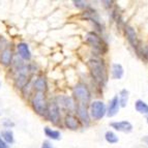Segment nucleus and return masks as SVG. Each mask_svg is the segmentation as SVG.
Listing matches in <instances>:
<instances>
[{
	"label": "nucleus",
	"mask_w": 148,
	"mask_h": 148,
	"mask_svg": "<svg viewBox=\"0 0 148 148\" xmlns=\"http://www.w3.org/2000/svg\"><path fill=\"white\" fill-rule=\"evenodd\" d=\"M0 148H10V146H8V144H6L4 142V141L2 140V138H1V136H0Z\"/></svg>",
	"instance_id": "393cba45"
},
{
	"label": "nucleus",
	"mask_w": 148,
	"mask_h": 148,
	"mask_svg": "<svg viewBox=\"0 0 148 148\" xmlns=\"http://www.w3.org/2000/svg\"><path fill=\"white\" fill-rule=\"evenodd\" d=\"M74 4L76 5V8H85L87 6L86 2H84V1H80V0H75Z\"/></svg>",
	"instance_id": "4be33fe9"
},
{
	"label": "nucleus",
	"mask_w": 148,
	"mask_h": 148,
	"mask_svg": "<svg viewBox=\"0 0 148 148\" xmlns=\"http://www.w3.org/2000/svg\"><path fill=\"white\" fill-rule=\"evenodd\" d=\"M42 148H55L52 145V143H50L49 141H44L42 144Z\"/></svg>",
	"instance_id": "b1692460"
},
{
	"label": "nucleus",
	"mask_w": 148,
	"mask_h": 148,
	"mask_svg": "<svg viewBox=\"0 0 148 148\" xmlns=\"http://www.w3.org/2000/svg\"><path fill=\"white\" fill-rule=\"evenodd\" d=\"M146 55H147V56H148V47L146 48Z\"/></svg>",
	"instance_id": "bb28decb"
},
{
	"label": "nucleus",
	"mask_w": 148,
	"mask_h": 148,
	"mask_svg": "<svg viewBox=\"0 0 148 148\" xmlns=\"http://www.w3.org/2000/svg\"><path fill=\"white\" fill-rule=\"evenodd\" d=\"M88 66L92 78L95 80L96 83H99V85L106 84L108 76H107V71L104 61L99 58H91L88 61Z\"/></svg>",
	"instance_id": "f257e3e1"
},
{
	"label": "nucleus",
	"mask_w": 148,
	"mask_h": 148,
	"mask_svg": "<svg viewBox=\"0 0 148 148\" xmlns=\"http://www.w3.org/2000/svg\"><path fill=\"white\" fill-rule=\"evenodd\" d=\"M32 108L40 115H45L46 114V110H47V101L45 97V93H38L35 92L31 101Z\"/></svg>",
	"instance_id": "7ed1b4c3"
},
{
	"label": "nucleus",
	"mask_w": 148,
	"mask_h": 148,
	"mask_svg": "<svg viewBox=\"0 0 148 148\" xmlns=\"http://www.w3.org/2000/svg\"><path fill=\"white\" fill-rule=\"evenodd\" d=\"M135 108H136L137 112L141 114H147L148 115V105L142 99H138L135 104Z\"/></svg>",
	"instance_id": "6ab92c4d"
},
{
	"label": "nucleus",
	"mask_w": 148,
	"mask_h": 148,
	"mask_svg": "<svg viewBox=\"0 0 148 148\" xmlns=\"http://www.w3.org/2000/svg\"><path fill=\"white\" fill-rule=\"evenodd\" d=\"M74 96L76 97L77 101H78V104H82L86 106L89 101H90L91 93H90V91H89V89L87 88L86 85L79 83L74 88Z\"/></svg>",
	"instance_id": "f03ea898"
},
{
	"label": "nucleus",
	"mask_w": 148,
	"mask_h": 148,
	"mask_svg": "<svg viewBox=\"0 0 148 148\" xmlns=\"http://www.w3.org/2000/svg\"><path fill=\"white\" fill-rule=\"evenodd\" d=\"M110 125H111L114 130H116V131H118V132H122V133H131V132L133 131V125H132V123L126 120L111 122Z\"/></svg>",
	"instance_id": "6e6552de"
},
{
	"label": "nucleus",
	"mask_w": 148,
	"mask_h": 148,
	"mask_svg": "<svg viewBox=\"0 0 148 148\" xmlns=\"http://www.w3.org/2000/svg\"><path fill=\"white\" fill-rule=\"evenodd\" d=\"M12 61V51L10 48L6 47L0 54V62L4 66H8Z\"/></svg>",
	"instance_id": "f8f14e48"
},
{
	"label": "nucleus",
	"mask_w": 148,
	"mask_h": 148,
	"mask_svg": "<svg viewBox=\"0 0 148 148\" xmlns=\"http://www.w3.org/2000/svg\"><path fill=\"white\" fill-rule=\"evenodd\" d=\"M86 40L90 46H92L94 49L99 51L101 53H105L107 51V49H108L106 42L101 40V37H99V35L93 31H90L87 33Z\"/></svg>",
	"instance_id": "20e7f679"
},
{
	"label": "nucleus",
	"mask_w": 148,
	"mask_h": 148,
	"mask_svg": "<svg viewBox=\"0 0 148 148\" xmlns=\"http://www.w3.org/2000/svg\"><path fill=\"white\" fill-rule=\"evenodd\" d=\"M57 105L61 106L62 108L69 109V110H73L75 108L74 101H72L71 97H66V96H59L57 97Z\"/></svg>",
	"instance_id": "2eb2a0df"
},
{
	"label": "nucleus",
	"mask_w": 148,
	"mask_h": 148,
	"mask_svg": "<svg viewBox=\"0 0 148 148\" xmlns=\"http://www.w3.org/2000/svg\"><path fill=\"white\" fill-rule=\"evenodd\" d=\"M64 125L69 130H72V131H76L79 127V120L72 114H67L64 118Z\"/></svg>",
	"instance_id": "4468645a"
},
{
	"label": "nucleus",
	"mask_w": 148,
	"mask_h": 148,
	"mask_svg": "<svg viewBox=\"0 0 148 148\" xmlns=\"http://www.w3.org/2000/svg\"><path fill=\"white\" fill-rule=\"evenodd\" d=\"M105 139H106V141L108 142V143L110 144H115L118 142V137L115 135V134L113 133V132L111 131H108L106 133V135H105Z\"/></svg>",
	"instance_id": "412c9836"
},
{
	"label": "nucleus",
	"mask_w": 148,
	"mask_h": 148,
	"mask_svg": "<svg viewBox=\"0 0 148 148\" xmlns=\"http://www.w3.org/2000/svg\"><path fill=\"white\" fill-rule=\"evenodd\" d=\"M77 114H78V117H79L80 120L85 125H88L89 122H90V119H89V114L88 111H87V107L85 105H82V104L77 105Z\"/></svg>",
	"instance_id": "1a4fd4ad"
},
{
	"label": "nucleus",
	"mask_w": 148,
	"mask_h": 148,
	"mask_svg": "<svg viewBox=\"0 0 148 148\" xmlns=\"http://www.w3.org/2000/svg\"><path fill=\"white\" fill-rule=\"evenodd\" d=\"M32 88L34 89L35 92H38V93H45L48 89V84H47L46 79H45L44 77H38V78L35 79L34 82H33Z\"/></svg>",
	"instance_id": "9b49d317"
},
{
	"label": "nucleus",
	"mask_w": 148,
	"mask_h": 148,
	"mask_svg": "<svg viewBox=\"0 0 148 148\" xmlns=\"http://www.w3.org/2000/svg\"><path fill=\"white\" fill-rule=\"evenodd\" d=\"M17 51L19 56L23 60H30L31 59V52H30L29 47L26 42H19L17 45Z\"/></svg>",
	"instance_id": "9d476101"
},
{
	"label": "nucleus",
	"mask_w": 148,
	"mask_h": 148,
	"mask_svg": "<svg viewBox=\"0 0 148 148\" xmlns=\"http://www.w3.org/2000/svg\"><path fill=\"white\" fill-rule=\"evenodd\" d=\"M142 140H143L144 142H145V143H146V144H147V145H148V136H146L145 138H143V139H142Z\"/></svg>",
	"instance_id": "a878e982"
},
{
	"label": "nucleus",
	"mask_w": 148,
	"mask_h": 148,
	"mask_svg": "<svg viewBox=\"0 0 148 148\" xmlns=\"http://www.w3.org/2000/svg\"><path fill=\"white\" fill-rule=\"evenodd\" d=\"M147 123H148V117H147Z\"/></svg>",
	"instance_id": "cd10ccee"
},
{
	"label": "nucleus",
	"mask_w": 148,
	"mask_h": 148,
	"mask_svg": "<svg viewBox=\"0 0 148 148\" xmlns=\"http://www.w3.org/2000/svg\"><path fill=\"white\" fill-rule=\"evenodd\" d=\"M46 117L50 122L57 124L60 121V109L55 101H50L47 105V110H46Z\"/></svg>",
	"instance_id": "39448f33"
},
{
	"label": "nucleus",
	"mask_w": 148,
	"mask_h": 148,
	"mask_svg": "<svg viewBox=\"0 0 148 148\" xmlns=\"http://www.w3.org/2000/svg\"><path fill=\"white\" fill-rule=\"evenodd\" d=\"M3 126H4V127H6V128H10V127H12V126H15V123H14L12 121L6 119V120L3 122Z\"/></svg>",
	"instance_id": "5701e85b"
},
{
	"label": "nucleus",
	"mask_w": 148,
	"mask_h": 148,
	"mask_svg": "<svg viewBox=\"0 0 148 148\" xmlns=\"http://www.w3.org/2000/svg\"><path fill=\"white\" fill-rule=\"evenodd\" d=\"M119 99L118 96H114L113 99H111V101L109 103V107H108V112H107V115L109 117H113L115 116L119 111Z\"/></svg>",
	"instance_id": "ddd939ff"
},
{
	"label": "nucleus",
	"mask_w": 148,
	"mask_h": 148,
	"mask_svg": "<svg viewBox=\"0 0 148 148\" xmlns=\"http://www.w3.org/2000/svg\"><path fill=\"white\" fill-rule=\"evenodd\" d=\"M44 133L46 137H48L49 139H52V140H60V138H61V134H60L59 131H55V130H52L48 126L44 128Z\"/></svg>",
	"instance_id": "f3484780"
},
{
	"label": "nucleus",
	"mask_w": 148,
	"mask_h": 148,
	"mask_svg": "<svg viewBox=\"0 0 148 148\" xmlns=\"http://www.w3.org/2000/svg\"><path fill=\"white\" fill-rule=\"evenodd\" d=\"M125 34L126 37H127V40L132 45V47L136 50V51H138L139 40L138 37H137V33L135 31V29L133 27H131V26H125Z\"/></svg>",
	"instance_id": "0eeeda50"
},
{
	"label": "nucleus",
	"mask_w": 148,
	"mask_h": 148,
	"mask_svg": "<svg viewBox=\"0 0 148 148\" xmlns=\"http://www.w3.org/2000/svg\"><path fill=\"white\" fill-rule=\"evenodd\" d=\"M119 106L124 108L127 105L128 101V91L126 89H122L120 91V96H119Z\"/></svg>",
	"instance_id": "aec40b11"
},
{
	"label": "nucleus",
	"mask_w": 148,
	"mask_h": 148,
	"mask_svg": "<svg viewBox=\"0 0 148 148\" xmlns=\"http://www.w3.org/2000/svg\"><path fill=\"white\" fill-rule=\"evenodd\" d=\"M1 138L6 144H12L15 142V138H14V133L10 130H4L1 132Z\"/></svg>",
	"instance_id": "a211bd4d"
},
{
	"label": "nucleus",
	"mask_w": 148,
	"mask_h": 148,
	"mask_svg": "<svg viewBox=\"0 0 148 148\" xmlns=\"http://www.w3.org/2000/svg\"><path fill=\"white\" fill-rule=\"evenodd\" d=\"M123 76V67L119 63H114L112 65V77L113 79L119 80Z\"/></svg>",
	"instance_id": "dca6fc26"
},
{
	"label": "nucleus",
	"mask_w": 148,
	"mask_h": 148,
	"mask_svg": "<svg viewBox=\"0 0 148 148\" xmlns=\"http://www.w3.org/2000/svg\"><path fill=\"white\" fill-rule=\"evenodd\" d=\"M106 106L101 101H94L90 105V114L96 120H99L106 115Z\"/></svg>",
	"instance_id": "423d86ee"
}]
</instances>
